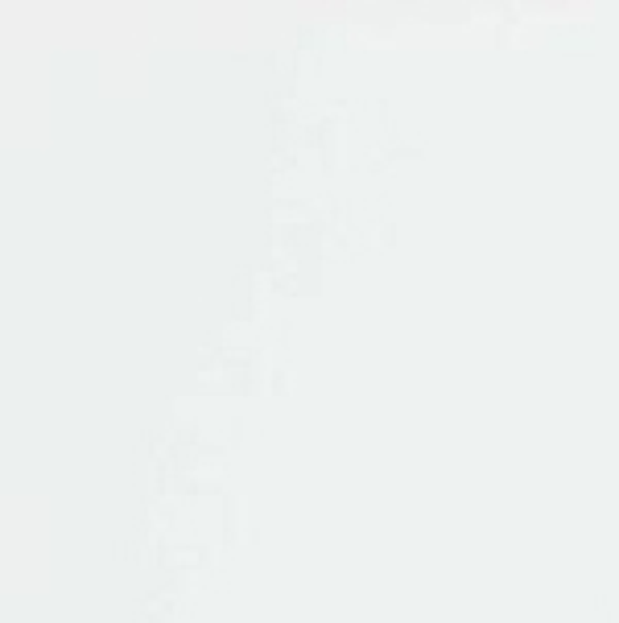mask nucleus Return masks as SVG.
Listing matches in <instances>:
<instances>
[]
</instances>
